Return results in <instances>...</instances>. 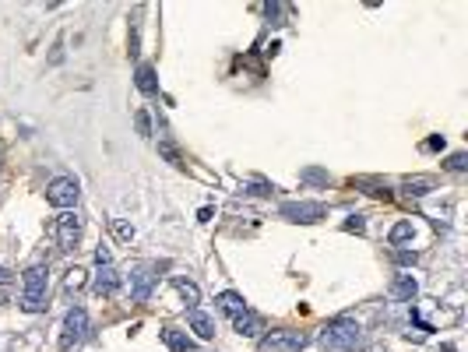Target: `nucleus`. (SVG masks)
Masks as SVG:
<instances>
[{"mask_svg": "<svg viewBox=\"0 0 468 352\" xmlns=\"http://www.w3.org/2000/svg\"><path fill=\"white\" fill-rule=\"evenodd\" d=\"M320 345L331 349V352H359L363 349V331L356 320L348 317H335L324 324V331H320Z\"/></svg>", "mask_w": 468, "mask_h": 352, "instance_id": "f257e3e1", "label": "nucleus"}, {"mask_svg": "<svg viewBox=\"0 0 468 352\" xmlns=\"http://www.w3.org/2000/svg\"><path fill=\"white\" fill-rule=\"evenodd\" d=\"M25 296H21V310L25 314H43L46 310V285H49V268L46 264H32L25 272Z\"/></svg>", "mask_w": 468, "mask_h": 352, "instance_id": "f03ea898", "label": "nucleus"}, {"mask_svg": "<svg viewBox=\"0 0 468 352\" xmlns=\"http://www.w3.org/2000/svg\"><path fill=\"white\" fill-rule=\"evenodd\" d=\"M307 345H310V338L303 331H289V328L260 338V352H303Z\"/></svg>", "mask_w": 468, "mask_h": 352, "instance_id": "7ed1b4c3", "label": "nucleus"}, {"mask_svg": "<svg viewBox=\"0 0 468 352\" xmlns=\"http://www.w3.org/2000/svg\"><path fill=\"white\" fill-rule=\"evenodd\" d=\"M78 194H81V187H78L74 176H56V180L46 187V201L53 204V208H74Z\"/></svg>", "mask_w": 468, "mask_h": 352, "instance_id": "20e7f679", "label": "nucleus"}, {"mask_svg": "<svg viewBox=\"0 0 468 352\" xmlns=\"http://www.w3.org/2000/svg\"><path fill=\"white\" fill-rule=\"evenodd\" d=\"M85 335H89V314L85 307H71L64 317V335H60V349H74Z\"/></svg>", "mask_w": 468, "mask_h": 352, "instance_id": "39448f33", "label": "nucleus"}, {"mask_svg": "<svg viewBox=\"0 0 468 352\" xmlns=\"http://www.w3.org/2000/svg\"><path fill=\"white\" fill-rule=\"evenodd\" d=\"M282 215L289 222H317L328 215V208L320 201H300V204H282Z\"/></svg>", "mask_w": 468, "mask_h": 352, "instance_id": "423d86ee", "label": "nucleus"}, {"mask_svg": "<svg viewBox=\"0 0 468 352\" xmlns=\"http://www.w3.org/2000/svg\"><path fill=\"white\" fill-rule=\"evenodd\" d=\"M56 232H60V247L64 250H74L78 247V240H81V219L78 215H60L56 219Z\"/></svg>", "mask_w": 468, "mask_h": 352, "instance_id": "0eeeda50", "label": "nucleus"}, {"mask_svg": "<svg viewBox=\"0 0 468 352\" xmlns=\"http://www.w3.org/2000/svg\"><path fill=\"white\" fill-rule=\"evenodd\" d=\"M152 289H155V275H148V272H134L131 275V300L134 303H148Z\"/></svg>", "mask_w": 468, "mask_h": 352, "instance_id": "6e6552de", "label": "nucleus"}, {"mask_svg": "<svg viewBox=\"0 0 468 352\" xmlns=\"http://www.w3.org/2000/svg\"><path fill=\"white\" fill-rule=\"evenodd\" d=\"M232 328H236V335H243V338H254V335L265 331V320H260V317L247 307L240 317H232Z\"/></svg>", "mask_w": 468, "mask_h": 352, "instance_id": "1a4fd4ad", "label": "nucleus"}, {"mask_svg": "<svg viewBox=\"0 0 468 352\" xmlns=\"http://www.w3.org/2000/svg\"><path fill=\"white\" fill-rule=\"evenodd\" d=\"M120 285H124V278H120V272H116L113 264H106V268L96 275V292H99V296H113V292H120Z\"/></svg>", "mask_w": 468, "mask_h": 352, "instance_id": "9d476101", "label": "nucleus"}, {"mask_svg": "<svg viewBox=\"0 0 468 352\" xmlns=\"http://www.w3.org/2000/svg\"><path fill=\"white\" fill-rule=\"evenodd\" d=\"M219 310L222 314H229V317H240L243 310H247V300L240 296V292H232V289H225V292H219Z\"/></svg>", "mask_w": 468, "mask_h": 352, "instance_id": "9b49d317", "label": "nucleus"}, {"mask_svg": "<svg viewBox=\"0 0 468 352\" xmlns=\"http://www.w3.org/2000/svg\"><path fill=\"white\" fill-rule=\"evenodd\" d=\"M134 85H137V92H141V96H159V78H155V71H152L148 64H141V67H137Z\"/></svg>", "mask_w": 468, "mask_h": 352, "instance_id": "f8f14e48", "label": "nucleus"}, {"mask_svg": "<svg viewBox=\"0 0 468 352\" xmlns=\"http://www.w3.org/2000/svg\"><path fill=\"white\" fill-rule=\"evenodd\" d=\"M416 292H419V282H416L412 275H398V278H394V285H391V296H394V300H401V303H408V300L416 296Z\"/></svg>", "mask_w": 468, "mask_h": 352, "instance_id": "ddd939ff", "label": "nucleus"}, {"mask_svg": "<svg viewBox=\"0 0 468 352\" xmlns=\"http://www.w3.org/2000/svg\"><path fill=\"white\" fill-rule=\"evenodd\" d=\"M162 342H166V349H172V352H190V349H194V342H190L183 331H177V328H162Z\"/></svg>", "mask_w": 468, "mask_h": 352, "instance_id": "4468645a", "label": "nucleus"}, {"mask_svg": "<svg viewBox=\"0 0 468 352\" xmlns=\"http://www.w3.org/2000/svg\"><path fill=\"white\" fill-rule=\"evenodd\" d=\"M190 328L197 331V338H215V320L201 310H190Z\"/></svg>", "mask_w": 468, "mask_h": 352, "instance_id": "2eb2a0df", "label": "nucleus"}, {"mask_svg": "<svg viewBox=\"0 0 468 352\" xmlns=\"http://www.w3.org/2000/svg\"><path fill=\"white\" fill-rule=\"evenodd\" d=\"M177 292L183 296V303H187L190 310H197V303H201V289H197L190 278H177Z\"/></svg>", "mask_w": 468, "mask_h": 352, "instance_id": "dca6fc26", "label": "nucleus"}, {"mask_svg": "<svg viewBox=\"0 0 468 352\" xmlns=\"http://www.w3.org/2000/svg\"><path fill=\"white\" fill-rule=\"evenodd\" d=\"M412 236H416V229H412V222H398V226L391 229V236H388V240H391V243L398 247V243H408V240H412Z\"/></svg>", "mask_w": 468, "mask_h": 352, "instance_id": "f3484780", "label": "nucleus"}, {"mask_svg": "<svg viewBox=\"0 0 468 352\" xmlns=\"http://www.w3.org/2000/svg\"><path fill=\"white\" fill-rule=\"evenodd\" d=\"M64 285H67V292H78V289H85V272H81V268H71Z\"/></svg>", "mask_w": 468, "mask_h": 352, "instance_id": "a211bd4d", "label": "nucleus"}, {"mask_svg": "<svg viewBox=\"0 0 468 352\" xmlns=\"http://www.w3.org/2000/svg\"><path fill=\"white\" fill-rule=\"evenodd\" d=\"M447 169H451V173H465V169H468V155H461V152L451 155V159H447Z\"/></svg>", "mask_w": 468, "mask_h": 352, "instance_id": "6ab92c4d", "label": "nucleus"}, {"mask_svg": "<svg viewBox=\"0 0 468 352\" xmlns=\"http://www.w3.org/2000/svg\"><path fill=\"white\" fill-rule=\"evenodd\" d=\"M134 120H137V131H141L144 138H148V134H152V120H148V113H144V109H141V113L134 116Z\"/></svg>", "mask_w": 468, "mask_h": 352, "instance_id": "aec40b11", "label": "nucleus"}, {"mask_svg": "<svg viewBox=\"0 0 468 352\" xmlns=\"http://www.w3.org/2000/svg\"><path fill=\"white\" fill-rule=\"evenodd\" d=\"M345 229H348V232H366V222H363V215H353V219L345 222Z\"/></svg>", "mask_w": 468, "mask_h": 352, "instance_id": "412c9836", "label": "nucleus"}, {"mask_svg": "<svg viewBox=\"0 0 468 352\" xmlns=\"http://www.w3.org/2000/svg\"><path fill=\"white\" fill-rule=\"evenodd\" d=\"M408 190H412L416 197H423V194H430V184L426 180H412V184H408Z\"/></svg>", "mask_w": 468, "mask_h": 352, "instance_id": "4be33fe9", "label": "nucleus"}, {"mask_svg": "<svg viewBox=\"0 0 468 352\" xmlns=\"http://www.w3.org/2000/svg\"><path fill=\"white\" fill-rule=\"evenodd\" d=\"M96 261H99V268H106V264H113V254H109L106 247H99V250H96Z\"/></svg>", "mask_w": 468, "mask_h": 352, "instance_id": "5701e85b", "label": "nucleus"}, {"mask_svg": "<svg viewBox=\"0 0 468 352\" xmlns=\"http://www.w3.org/2000/svg\"><path fill=\"white\" fill-rule=\"evenodd\" d=\"M394 257H398V264H416V257H419V254H416V250H412V254H408V250H398Z\"/></svg>", "mask_w": 468, "mask_h": 352, "instance_id": "b1692460", "label": "nucleus"}, {"mask_svg": "<svg viewBox=\"0 0 468 352\" xmlns=\"http://www.w3.org/2000/svg\"><path fill=\"white\" fill-rule=\"evenodd\" d=\"M426 148H430V152H441V148H444V138H441V134H433V138L426 141Z\"/></svg>", "mask_w": 468, "mask_h": 352, "instance_id": "393cba45", "label": "nucleus"}, {"mask_svg": "<svg viewBox=\"0 0 468 352\" xmlns=\"http://www.w3.org/2000/svg\"><path fill=\"white\" fill-rule=\"evenodd\" d=\"M162 155H166L169 162H177V166H180V155H177V148H172V144H162Z\"/></svg>", "mask_w": 468, "mask_h": 352, "instance_id": "a878e982", "label": "nucleus"}, {"mask_svg": "<svg viewBox=\"0 0 468 352\" xmlns=\"http://www.w3.org/2000/svg\"><path fill=\"white\" fill-rule=\"evenodd\" d=\"M116 232H120V236H124V240H131V236H134V229H131V226H124V222H120V226H116Z\"/></svg>", "mask_w": 468, "mask_h": 352, "instance_id": "bb28decb", "label": "nucleus"}, {"mask_svg": "<svg viewBox=\"0 0 468 352\" xmlns=\"http://www.w3.org/2000/svg\"><path fill=\"white\" fill-rule=\"evenodd\" d=\"M8 282H11V275H8L4 268H0V285H8Z\"/></svg>", "mask_w": 468, "mask_h": 352, "instance_id": "cd10ccee", "label": "nucleus"}, {"mask_svg": "<svg viewBox=\"0 0 468 352\" xmlns=\"http://www.w3.org/2000/svg\"><path fill=\"white\" fill-rule=\"evenodd\" d=\"M444 352H458V349H454V345H444Z\"/></svg>", "mask_w": 468, "mask_h": 352, "instance_id": "c85d7f7f", "label": "nucleus"}]
</instances>
